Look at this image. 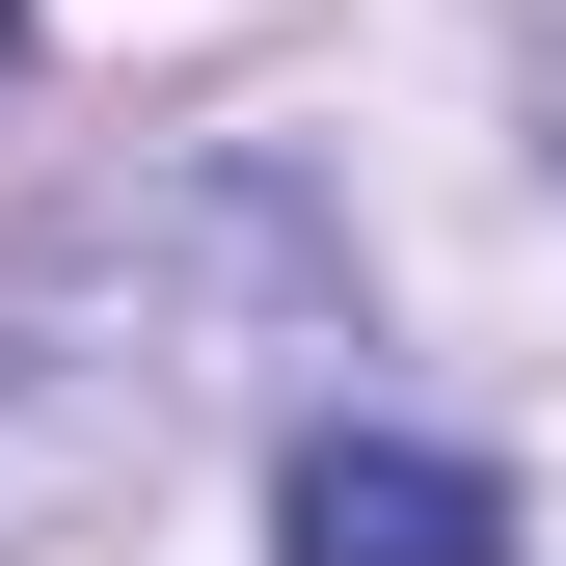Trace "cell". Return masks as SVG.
Here are the masks:
<instances>
[{
	"label": "cell",
	"instance_id": "1",
	"mask_svg": "<svg viewBox=\"0 0 566 566\" xmlns=\"http://www.w3.org/2000/svg\"><path fill=\"white\" fill-rule=\"evenodd\" d=\"M270 350H350V217L297 163L217 135V163H135L82 217H28L0 243V539L135 513Z\"/></svg>",
	"mask_w": 566,
	"mask_h": 566
},
{
	"label": "cell",
	"instance_id": "2",
	"mask_svg": "<svg viewBox=\"0 0 566 566\" xmlns=\"http://www.w3.org/2000/svg\"><path fill=\"white\" fill-rule=\"evenodd\" d=\"M270 566H513V485H485L459 432H297L270 459Z\"/></svg>",
	"mask_w": 566,
	"mask_h": 566
},
{
	"label": "cell",
	"instance_id": "3",
	"mask_svg": "<svg viewBox=\"0 0 566 566\" xmlns=\"http://www.w3.org/2000/svg\"><path fill=\"white\" fill-rule=\"evenodd\" d=\"M513 82H539V163H566V0H539V54H513Z\"/></svg>",
	"mask_w": 566,
	"mask_h": 566
},
{
	"label": "cell",
	"instance_id": "4",
	"mask_svg": "<svg viewBox=\"0 0 566 566\" xmlns=\"http://www.w3.org/2000/svg\"><path fill=\"white\" fill-rule=\"evenodd\" d=\"M0 82H28V0H0Z\"/></svg>",
	"mask_w": 566,
	"mask_h": 566
}]
</instances>
